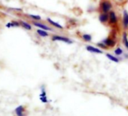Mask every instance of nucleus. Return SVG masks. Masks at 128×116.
<instances>
[{
  "instance_id": "nucleus-1",
  "label": "nucleus",
  "mask_w": 128,
  "mask_h": 116,
  "mask_svg": "<svg viewBox=\"0 0 128 116\" xmlns=\"http://www.w3.org/2000/svg\"><path fill=\"white\" fill-rule=\"evenodd\" d=\"M99 8L101 13L108 14L112 9V3L110 0H100Z\"/></svg>"
},
{
  "instance_id": "nucleus-2",
  "label": "nucleus",
  "mask_w": 128,
  "mask_h": 116,
  "mask_svg": "<svg viewBox=\"0 0 128 116\" xmlns=\"http://www.w3.org/2000/svg\"><path fill=\"white\" fill-rule=\"evenodd\" d=\"M51 40L53 41H62L68 44H71L73 43V41L70 38L67 37H64V36H60V35H53L51 37Z\"/></svg>"
},
{
  "instance_id": "nucleus-3",
  "label": "nucleus",
  "mask_w": 128,
  "mask_h": 116,
  "mask_svg": "<svg viewBox=\"0 0 128 116\" xmlns=\"http://www.w3.org/2000/svg\"><path fill=\"white\" fill-rule=\"evenodd\" d=\"M109 20H108V23L111 26H116L118 23V18L117 17L116 13L114 11H111L109 13Z\"/></svg>"
},
{
  "instance_id": "nucleus-4",
  "label": "nucleus",
  "mask_w": 128,
  "mask_h": 116,
  "mask_svg": "<svg viewBox=\"0 0 128 116\" xmlns=\"http://www.w3.org/2000/svg\"><path fill=\"white\" fill-rule=\"evenodd\" d=\"M102 42L105 45H106L108 48H112V47H114L116 45V40L114 38H112V37H110V36L106 38V39L102 40Z\"/></svg>"
},
{
  "instance_id": "nucleus-5",
  "label": "nucleus",
  "mask_w": 128,
  "mask_h": 116,
  "mask_svg": "<svg viewBox=\"0 0 128 116\" xmlns=\"http://www.w3.org/2000/svg\"><path fill=\"white\" fill-rule=\"evenodd\" d=\"M14 112H15V114H16L17 116H26L27 115V112H26V108L23 105L18 106L15 109Z\"/></svg>"
},
{
  "instance_id": "nucleus-6",
  "label": "nucleus",
  "mask_w": 128,
  "mask_h": 116,
  "mask_svg": "<svg viewBox=\"0 0 128 116\" xmlns=\"http://www.w3.org/2000/svg\"><path fill=\"white\" fill-rule=\"evenodd\" d=\"M99 20L100 23L106 24L108 23L109 20V14L107 13H100L99 14Z\"/></svg>"
},
{
  "instance_id": "nucleus-7",
  "label": "nucleus",
  "mask_w": 128,
  "mask_h": 116,
  "mask_svg": "<svg viewBox=\"0 0 128 116\" xmlns=\"http://www.w3.org/2000/svg\"><path fill=\"white\" fill-rule=\"evenodd\" d=\"M32 24H33L35 26L39 28L40 29H43V30H45V31H52V29H51V28H50V27L48 26L47 25H44V24H43V23H42L36 22V21H33V22H32Z\"/></svg>"
},
{
  "instance_id": "nucleus-8",
  "label": "nucleus",
  "mask_w": 128,
  "mask_h": 116,
  "mask_svg": "<svg viewBox=\"0 0 128 116\" xmlns=\"http://www.w3.org/2000/svg\"><path fill=\"white\" fill-rule=\"evenodd\" d=\"M86 49L90 52H93V53H96V54H102L103 52L102 50H101L100 48H97V47H95V46H90V45H88L86 46Z\"/></svg>"
},
{
  "instance_id": "nucleus-9",
  "label": "nucleus",
  "mask_w": 128,
  "mask_h": 116,
  "mask_svg": "<svg viewBox=\"0 0 128 116\" xmlns=\"http://www.w3.org/2000/svg\"><path fill=\"white\" fill-rule=\"evenodd\" d=\"M122 23H123L124 29H128V12L126 10H124L123 11V20H122Z\"/></svg>"
},
{
  "instance_id": "nucleus-10",
  "label": "nucleus",
  "mask_w": 128,
  "mask_h": 116,
  "mask_svg": "<svg viewBox=\"0 0 128 116\" xmlns=\"http://www.w3.org/2000/svg\"><path fill=\"white\" fill-rule=\"evenodd\" d=\"M41 91H42V92H41V94H40V95H39L40 100H41L42 103H47L48 102V97H47L46 91H45V90H44V86H42V87Z\"/></svg>"
},
{
  "instance_id": "nucleus-11",
  "label": "nucleus",
  "mask_w": 128,
  "mask_h": 116,
  "mask_svg": "<svg viewBox=\"0 0 128 116\" xmlns=\"http://www.w3.org/2000/svg\"><path fill=\"white\" fill-rule=\"evenodd\" d=\"M47 20H48V22L51 26H53L54 27H55V28H56V29H63V28H64L62 26H61V25L59 24L58 23L55 22L54 20H51L50 18H47Z\"/></svg>"
},
{
  "instance_id": "nucleus-12",
  "label": "nucleus",
  "mask_w": 128,
  "mask_h": 116,
  "mask_svg": "<svg viewBox=\"0 0 128 116\" xmlns=\"http://www.w3.org/2000/svg\"><path fill=\"white\" fill-rule=\"evenodd\" d=\"M122 41H123V43L124 44L125 47L128 49V37H127V33L126 32H123V35H122Z\"/></svg>"
},
{
  "instance_id": "nucleus-13",
  "label": "nucleus",
  "mask_w": 128,
  "mask_h": 116,
  "mask_svg": "<svg viewBox=\"0 0 128 116\" xmlns=\"http://www.w3.org/2000/svg\"><path fill=\"white\" fill-rule=\"evenodd\" d=\"M106 55V57L108 58V59L109 60H111V61H112V62H113L118 63V62H119V61H120L118 58H117L116 56H114V55H112V54L107 53Z\"/></svg>"
},
{
  "instance_id": "nucleus-14",
  "label": "nucleus",
  "mask_w": 128,
  "mask_h": 116,
  "mask_svg": "<svg viewBox=\"0 0 128 116\" xmlns=\"http://www.w3.org/2000/svg\"><path fill=\"white\" fill-rule=\"evenodd\" d=\"M36 32H37V34L39 35V36H41V37H42V38H45V37H48L49 36V34H48V32H47V31H45V30H43V29H38L37 31H36Z\"/></svg>"
},
{
  "instance_id": "nucleus-15",
  "label": "nucleus",
  "mask_w": 128,
  "mask_h": 116,
  "mask_svg": "<svg viewBox=\"0 0 128 116\" xmlns=\"http://www.w3.org/2000/svg\"><path fill=\"white\" fill-rule=\"evenodd\" d=\"M82 38L83 39V40L86 42H90L92 40V36L90 34H83Z\"/></svg>"
},
{
  "instance_id": "nucleus-16",
  "label": "nucleus",
  "mask_w": 128,
  "mask_h": 116,
  "mask_svg": "<svg viewBox=\"0 0 128 116\" xmlns=\"http://www.w3.org/2000/svg\"><path fill=\"white\" fill-rule=\"evenodd\" d=\"M20 25H21L24 29H27V30H31V29H32V26H31L30 24H29L28 23L24 22V21H23V20H20Z\"/></svg>"
},
{
  "instance_id": "nucleus-17",
  "label": "nucleus",
  "mask_w": 128,
  "mask_h": 116,
  "mask_svg": "<svg viewBox=\"0 0 128 116\" xmlns=\"http://www.w3.org/2000/svg\"><path fill=\"white\" fill-rule=\"evenodd\" d=\"M20 23H19L18 22L13 21V22H11V23H7V25H6V27H7V28L18 27V26H20Z\"/></svg>"
},
{
  "instance_id": "nucleus-18",
  "label": "nucleus",
  "mask_w": 128,
  "mask_h": 116,
  "mask_svg": "<svg viewBox=\"0 0 128 116\" xmlns=\"http://www.w3.org/2000/svg\"><path fill=\"white\" fill-rule=\"evenodd\" d=\"M114 54L116 55H121L122 54H123V49L120 48V47H118V48H116L115 49H114Z\"/></svg>"
},
{
  "instance_id": "nucleus-19",
  "label": "nucleus",
  "mask_w": 128,
  "mask_h": 116,
  "mask_svg": "<svg viewBox=\"0 0 128 116\" xmlns=\"http://www.w3.org/2000/svg\"><path fill=\"white\" fill-rule=\"evenodd\" d=\"M28 16L30 17V18H32V19H33L34 20H41V19H42V17H40V16H38V15H33V14H28Z\"/></svg>"
},
{
  "instance_id": "nucleus-20",
  "label": "nucleus",
  "mask_w": 128,
  "mask_h": 116,
  "mask_svg": "<svg viewBox=\"0 0 128 116\" xmlns=\"http://www.w3.org/2000/svg\"><path fill=\"white\" fill-rule=\"evenodd\" d=\"M97 46L100 47V48H101V49H109L106 45H105L102 42H101V43H97Z\"/></svg>"
},
{
  "instance_id": "nucleus-21",
  "label": "nucleus",
  "mask_w": 128,
  "mask_h": 116,
  "mask_svg": "<svg viewBox=\"0 0 128 116\" xmlns=\"http://www.w3.org/2000/svg\"><path fill=\"white\" fill-rule=\"evenodd\" d=\"M115 1L118 2V3H120V4H122V3H124L126 0H115Z\"/></svg>"
}]
</instances>
